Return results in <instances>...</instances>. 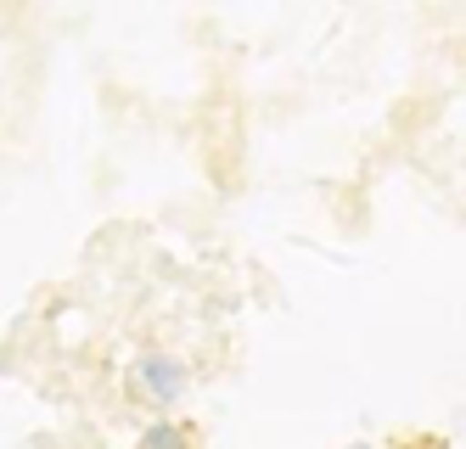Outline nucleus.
<instances>
[{"instance_id": "obj_2", "label": "nucleus", "mask_w": 466, "mask_h": 449, "mask_svg": "<svg viewBox=\"0 0 466 449\" xmlns=\"http://www.w3.org/2000/svg\"><path fill=\"white\" fill-rule=\"evenodd\" d=\"M354 449H371V444H354Z\"/></svg>"}, {"instance_id": "obj_1", "label": "nucleus", "mask_w": 466, "mask_h": 449, "mask_svg": "<svg viewBox=\"0 0 466 449\" xmlns=\"http://www.w3.org/2000/svg\"><path fill=\"white\" fill-rule=\"evenodd\" d=\"M186 360L180 354H141L136 365H129V388H136L152 410H169L180 393H186Z\"/></svg>"}]
</instances>
